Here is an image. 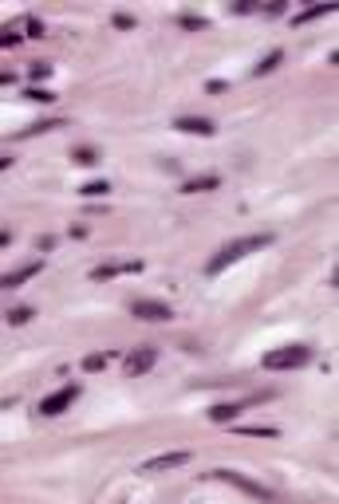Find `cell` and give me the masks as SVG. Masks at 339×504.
<instances>
[{
    "instance_id": "cell-19",
    "label": "cell",
    "mask_w": 339,
    "mask_h": 504,
    "mask_svg": "<svg viewBox=\"0 0 339 504\" xmlns=\"http://www.w3.org/2000/svg\"><path fill=\"white\" fill-rule=\"evenodd\" d=\"M71 158H75L79 166H95V162H99V154H95V150H87V146H83V150H75Z\"/></svg>"
},
{
    "instance_id": "cell-9",
    "label": "cell",
    "mask_w": 339,
    "mask_h": 504,
    "mask_svg": "<svg viewBox=\"0 0 339 504\" xmlns=\"http://www.w3.org/2000/svg\"><path fill=\"white\" fill-rule=\"evenodd\" d=\"M118 272H142V264L138 260H127V264H103L91 272V280H107V276H118Z\"/></svg>"
},
{
    "instance_id": "cell-4",
    "label": "cell",
    "mask_w": 339,
    "mask_h": 504,
    "mask_svg": "<svg viewBox=\"0 0 339 504\" xmlns=\"http://www.w3.org/2000/svg\"><path fill=\"white\" fill-rule=\"evenodd\" d=\"M75 398H79V386H75V382H67V386H60L55 394H48V398L40 402V414H48V418H55V414H64V410L71 406Z\"/></svg>"
},
{
    "instance_id": "cell-14",
    "label": "cell",
    "mask_w": 339,
    "mask_h": 504,
    "mask_svg": "<svg viewBox=\"0 0 339 504\" xmlns=\"http://www.w3.org/2000/svg\"><path fill=\"white\" fill-rule=\"evenodd\" d=\"M55 126H64L60 118H48V123H36L28 126V130H20V138H32V134H40V130H55Z\"/></svg>"
},
{
    "instance_id": "cell-7",
    "label": "cell",
    "mask_w": 339,
    "mask_h": 504,
    "mask_svg": "<svg viewBox=\"0 0 339 504\" xmlns=\"http://www.w3.org/2000/svg\"><path fill=\"white\" fill-rule=\"evenodd\" d=\"M154 359H158V355H154V346H142V351H130V355H127V375H130V378L146 375V370L154 366Z\"/></svg>"
},
{
    "instance_id": "cell-11",
    "label": "cell",
    "mask_w": 339,
    "mask_h": 504,
    "mask_svg": "<svg viewBox=\"0 0 339 504\" xmlns=\"http://www.w3.org/2000/svg\"><path fill=\"white\" fill-rule=\"evenodd\" d=\"M36 272H40V260H32V264H24L20 272H8V276H4V288H20V284L28 280V276H36Z\"/></svg>"
},
{
    "instance_id": "cell-8",
    "label": "cell",
    "mask_w": 339,
    "mask_h": 504,
    "mask_svg": "<svg viewBox=\"0 0 339 504\" xmlns=\"http://www.w3.org/2000/svg\"><path fill=\"white\" fill-rule=\"evenodd\" d=\"M174 126H178V130H186V134H201V138H210L213 130H217L210 118H174Z\"/></svg>"
},
{
    "instance_id": "cell-6",
    "label": "cell",
    "mask_w": 339,
    "mask_h": 504,
    "mask_svg": "<svg viewBox=\"0 0 339 504\" xmlns=\"http://www.w3.org/2000/svg\"><path fill=\"white\" fill-rule=\"evenodd\" d=\"M130 312L138 315V319H150V323H162V319H170V303H158V299H134L130 303Z\"/></svg>"
},
{
    "instance_id": "cell-22",
    "label": "cell",
    "mask_w": 339,
    "mask_h": 504,
    "mask_svg": "<svg viewBox=\"0 0 339 504\" xmlns=\"http://www.w3.org/2000/svg\"><path fill=\"white\" fill-rule=\"evenodd\" d=\"M24 28H28V36H44V28H40V20H32V16L24 20Z\"/></svg>"
},
{
    "instance_id": "cell-16",
    "label": "cell",
    "mask_w": 339,
    "mask_h": 504,
    "mask_svg": "<svg viewBox=\"0 0 339 504\" xmlns=\"http://www.w3.org/2000/svg\"><path fill=\"white\" fill-rule=\"evenodd\" d=\"M107 362H111V355H87V359H83V370H103Z\"/></svg>"
},
{
    "instance_id": "cell-20",
    "label": "cell",
    "mask_w": 339,
    "mask_h": 504,
    "mask_svg": "<svg viewBox=\"0 0 339 504\" xmlns=\"http://www.w3.org/2000/svg\"><path fill=\"white\" fill-rule=\"evenodd\" d=\"M32 319V312L28 307H16V312H8V323H28Z\"/></svg>"
},
{
    "instance_id": "cell-5",
    "label": "cell",
    "mask_w": 339,
    "mask_h": 504,
    "mask_svg": "<svg viewBox=\"0 0 339 504\" xmlns=\"http://www.w3.org/2000/svg\"><path fill=\"white\" fill-rule=\"evenodd\" d=\"M186 461H190V453H186V449H178V453H162V457L142 461V465H138V473H170V469H178V465H186Z\"/></svg>"
},
{
    "instance_id": "cell-21",
    "label": "cell",
    "mask_w": 339,
    "mask_h": 504,
    "mask_svg": "<svg viewBox=\"0 0 339 504\" xmlns=\"http://www.w3.org/2000/svg\"><path fill=\"white\" fill-rule=\"evenodd\" d=\"M28 99H36V103H51L55 94H51V91H40V87H32V91H28Z\"/></svg>"
},
{
    "instance_id": "cell-1",
    "label": "cell",
    "mask_w": 339,
    "mask_h": 504,
    "mask_svg": "<svg viewBox=\"0 0 339 504\" xmlns=\"http://www.w3.org/2000/svg\"><path fill=\"white\" fill-rule=\"evenodd\" d=\"M264 244H273V233H253V236H241V240H229L225 249H221L210 264H205V272H210V276H217V272H225L229 264H237L241 256L264 249Z\"/></svg>"
},
{
    "instance_id": "cell-15",
    "label": "cell",
    "mask_w": 339,
    "mask_h": 504,
    "mask_svg": "<svg viewBox=\"0 0 339 504\" xmlns=\"http://www.w3.org/2000/svg\"><path fill=\"white\" fill-rule=\"evenodd\" d=\"M107 189H111L107 181H87V186H79V193H83V197H103Z\"/></svg>"
},
{
    "instance_id": "cell-3",
    "label": "cell",
    "mask_w": 339,
    "mask_h": 504,
    "mask_svg": "<svg viewBox=\"0 0 339 504\" xmlns=\"http://www.w3.org/2000/svg\"><path fill=\"white\" fill-rule=\"evenodd\" d=\"M213 477H217V481H225V485H237L241 492H249V496H257V501H264V504L273 501V492H268V488L257 485L253 477H244V473H237V469H213Z\"/></svg>"
},
{
    "instance_id": "cell-10",
    "label": "cell",
    "mask_w": 339,
    "mask_h": 504,
    "mask_svg": "<svg viewBox=\"0 0 339 504\" xmlns=\"http://www.w3.org/2000/svg\"><path fill=\"white\" fill-rule=\"evenodd\" d=\"M221 186V177L217 173H205V177H190L186 186H181V193H205V189H217Z\"/></svg>"
},
{
    "instance_id": "cell-18",
    "label": "cell",
    "mask_w": 339,
    "mask_h": 504,
    "mask_svg": "<svg viewBox=\"0 0 339 504\" xmlns=\"http://www.w3.org/2000/svg\"><path fill=\"white\" fill-rule=\"evenodd\" d=\"M241 433H249V438H276L273 425H244Z\"/></svg>"
},
{
    "instance_id": "cell-17",
    "label": "cell",
    "mask_w": 339,
    "mask_h": 504,
    "mask_svg": "<svg viewBox=\"0 0 339 504\" xmlns=\"http://www.w3.org/2000/svg\"><path fill=\"white\" fill-rule=\"evenodd\" d=\"M280 60H284V51H273L268 60H260V63H257V71H253V75H264V71H273V67H276Z\"/></svg>"
},
{
    "instance_id": "cell-13",
    "label": "cell",
    "mask_w": 339,
    "mask_h": 504,
    "mask_svg": "<svg viewBox=\"0 0 339 504\" xmlns=\"http://www.w3.org/2000/svg\"><path fill=\"white\" fill-rule=\"evenodd\" d=\"M327 12H336V4H316V8H307V12L296 16V24H307V20H316V16H327Z\"/></svg>"
},
{
    "instance_id": "cell-12",
    "label": "cell",
    "mask_w": 339,
    "mask_h": 504,
    "mask_svg": "<svg viewBox=\"0 0 339 504\" xmlns=\"http://www.w3.org/2000/svg\"><path fill=\"white\" fill-rule=\"evenodd\" d=\"M237 414H241V406H237V402H221V406H213V410H210L213 422H233Z\"/></svg>"
},
{
    "instance_id": "cell-23",
    "label": "cell",
    "mask_w": 339,
    "mask_h": 504,
    "mask_svg": "<svg viewBox=\"0 0 339 504\" xmlns=\"http://www.w3.org/2000/svg\"><path fill=\"white\" fill-rule=\"evenodd\" d=\"M48 71H51V63H32V75H36V79H44Z\"/></svg>"
},
{
    "instance_id": "cell-2",
    "label": "cell",
    "mask_w": 339,
    "mask_h": 504,
    "mask_svg": "<svg viewBox=\"0 0 339 504\" xmlns=\"http://www.w3.org/2000/svg\"><path fill=\"white\" fill-rule=\"evenodd\" d=\"M307 359H312V346L288 343V346H276V351H264L260 366H264V370H296V366H304Z\"/></svg>"
}]
</instances>
